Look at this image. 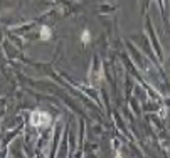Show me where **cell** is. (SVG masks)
<instances>
[{"mask_svg":"<svg viewBox=\"0 0 170 158\" xmlns=\"http://www.w3.org/2000/svg\"><path fill=\"white\" fill-rule=\"evenodd\" d=\"M30 123L34 126H47L51 123V116L44 111H34L30 114Z\"/></svg>","mask_w":170,"mask_h":158,"instance_id":"1","label":"cell"},{"mask_svg":"<svg viewBox=\"0 0 170 158\" xmlns=\"http://www.w3.org/2000/svg\"><path fill=\"white\" fill-rule=\"evenodd\" d=\"M49 35H51V29H49V27H42L41 29V37L44 39V41H47Z\"/></svg>","mask_w":170,"mask_h":158,"instance_id":"2","label":"cell"},{"mask_svg":"<svg viewBox=\"0 0 170 158\" xmlns=\"http://www.w3.org/2000/svg\"><path fill=\"white\" fill-rule=\"evenodd\" d=\"M89 41H91V39H89V32L84 30V32H83V42H84V44H89Z\"/></svg>","mask_w":170,"mask_h":158,"instance_id":"3","label":"cell"}]
</instances>
